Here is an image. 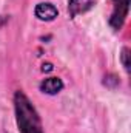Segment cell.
<instances>
[{"label":"cell","mask_w":131,"mask_h":133,"mask_svg":"<svg viewBox=\"0 0 131 133\" xmlns=\"http://www.w3.org/2000/svg\"><path fill=\"white\" fill-rule=\"evenodd\" d=\"M14 108L20 133H43L39 113L23 91L14 95Z\"/></svg>","instance_id":"6da1fadb"},{"label":"cell","mask_w":131,"mask_h":133,"mask_svg":"<svg viewBox=\"0 0 131 133\" xmlns=\"http://www.w3.org/2000/svg\"><path fill=\"white\" fill-rule=\"evenodd\" d=\"M113 3H114V9L110 17V25L114 30H120L130 11V0H113Z\"/></svg>","instance_id":"7a4b0ae2"},{"label":"cell","mask_w":131,"mask_h":133,"mask_svg":"<svg viewBox=\"0 0 131 133\" xmlns=\"http://www.w3.org/2000/svg\"><path fill=\"white\" fill-rule=\"evenodd\" d=\"M34 12H35V17H37V19H40V20H46V22L54 20V19L57 17V14H59L57 8H56L53 3H48V2H42V3H39V5L35 6Z\"/></svg>","instance_id":"3957f363"},{"label":"cell","mask_w":131,"mask_h":133,"mask_svg":"<svg viewBox=\"0 0 131 133\" xmlns=\"http://www.w3.org/2000/svg\"><path fill=\"white\" fill-rule=\"evenodd\" d=\"M96 0H69L68 2V11L71 17H76L79 14L86 12L88 9H91L94 6Z\"/></svg>","instance_id":"277c9868"},{"label":"cell","mask_w":131,"mask_h":133,"mask_svg":"<svg viewBox=\"0 0 131 133\" xmlns=\"http://www.w3.org/2000/svg\"><path fill=\"white\" fill-rule=\"evenodd\" d=\"M63 88V82L59 77H48L40 84V90L46 95H57L59 91H62Z\"/></svg>","instance_id":"5b68a950"},{"label":"cell","mask_w":131,"mask_h":133,"mask_svg":"<svg viewBox=\"0 0 131 133\" xmlns=\"http://www.w3.org/2000/svg\"><path fill=\"white\" fill-rule=\"evenodd\" d=\"M120 59H122V64L125 66V70L130 73V48H123L122 50V54H120Z\"/></svg>","instance_id":"8992f818"},{"label":"cell","mask_w":131,"mask_h":133,"mask_svg":"<svg viewBox=\"0 0 131 133\" xmlns=\"http://www.w3.org/2000/svg\"><path fill=\"white\" fill-rule=\"evenodd\" d=\"M103 84L106 85V87H116L117 84H119V79L114 76V74H108V76H105V81H103Z\"/></svg>","instance_id":"52a82bcc"},{"label":"cell","mask_w":131,"mask_h":133,"mask_svg":"<svg viewBox=\"0 0 131 133\" xmlns=\"http://www.w3.org/2000/svg\"><path fill=\"white\" fill-rule=\"evenodd\" d=\"M42 70H43V71H51V70H53V65H51V64H43Z\"/></svg>","instance_id":"ba28073f"},{"label":"cell","mask_w":131,"mask_h":133,"mask_svg":"<svg viewBox=\"0 0 131 133\" xmlns=\"http://www.w3.org/2000/svg\"><path fill=\"white\" fill-rule=\"evenodd\" d=\"M6 22H8V19H6L5 16H0V26H2L3 23H6Z\"/></svg>","instance_id":"9c48e42d"}]
</instances>
